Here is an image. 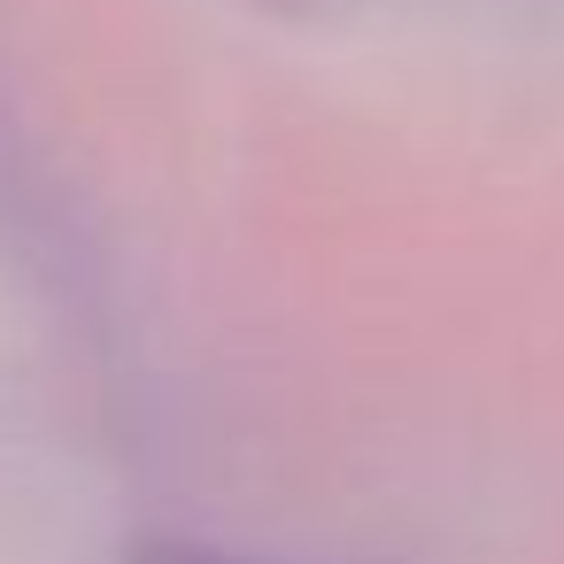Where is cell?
I'll use <instances>...</instances> for the list:
<instances>
[{
	"label": "cell",
	"instance_id": "obj_1",
	"mask_svg": "<svg viewBox=\"0 0 564 564\" xmlns=\"http://www.w3.org/2000/svg\"><path fill=\"white\" fill-rule=\"evenodd\" d=\"M124 564H240V556H225V549H202V541H140Z\"/></svg>",
	"mask_w": 564,
	"mask_h": 564
}]
</instances>
